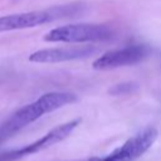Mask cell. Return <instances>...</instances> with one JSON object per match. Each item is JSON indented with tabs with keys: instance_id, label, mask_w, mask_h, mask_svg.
<instances>
[{
	"instance_id": "cell-1",
	"label": "cell",
	"mask_w": 161,
	"mask_h": 161,
	"mask_svg": "<svg viewBox=\"0 0 161 161\" xmlns=\"http://www.w3.org/2000/svg\"><path fill=\"white\" fill-rule=\"evenodd\" d=\"M74 101L75 96L69 92H50L40 96L33 103H29L15 111L6 121L0 125V143L18 133L20 130L33 123L42 116L50 113Z\"/></svg>"
},
{
	"instance_id": "cell-2",
	"label": "cell",
	"mask_w": 161,
	"mask_h": 161,
	"mask_svg": "<svg viewBox=\"0 0 161 161\" xmlns=\"http://www.w3.org/2000/svg\"><path fill=\"white\" fill-rule=\"evenodd\" d=\"M79 11L80 8L77 5H58L45 10H35L0 16V33L39 26L60 18L75 16Z\"/></svg>"
},
{
	"instance_id": "cell-3",
	"label": "cell",
	"mask_w": 161,
	"mask_h": 161,
	"mask_svg": "<svg viewBox=\"0 0 161 161\" xmlns=\"http://www.w3.org/2000/svg\"><path fill=\"white\" fill-rule=\"evenodd\" d=\"M113 31L103 24H67L57 26L44 35L45 42L50 43H94L111 39Z\"/></svg>"
},
{
	"instance_id": "cell-4",
	"label": "cell",
	"mask_w": 161,
	"mask_h": 161,
	"mask_svg": "<svg viewBox=\"0 0 161 161\" xmlns=\"http://www.w3.org/2000/svg\"><path fill=\"white\" fill-rule=\"evenodd\" d=\"M79 122H80L79 119H72L69 122H65L63 125L54 127L47 135H44L43 137L38 138L36 141H34L33 143H30L28 146H24L21 148H16V150H11V151H6V152H1L0 161H16L25 156L43 151V150L63 141L64 138H67L73 132V130L79 125Z\"/></svg>"
},
{
	"instance_id": "cell-5",
	"label": "cell",
	"mask_w": 161,
	"mask_h": 161,
	"mask_svg": "<svg viewBox=\"0 0 161 161\" xmlns=\"http://www.w3.org/2000/svg\"><path fill=\"white\" fill-rule=\"evenodd\" d=\"M157 131L152 127L145 128L136 136L128 138L121 147L106 157H94L88 161H133L142 156L156 141Z\"/></svg>"
},
{
	"instance_id": "cell-6",
	"label": "cell",
	"mask_w": 161,
	"mask_h": 161,
	"mask_svg": "<svg viewBox=\"0 0 161 161\" xmlns=\"http://www.w3.org/2000/svg\"><path fill=\"white\" fill-rule=\"evenodd\" d=\"M150 49L145 45H130L119 49H113L98 57L93 62V68L98 70H106L133 65L146 59Z\"/></svg>"
},
{
	"instance_id": "cell-7",
	"label": "cell",
	"mask_w": 161,
	"mask_h": 161,
	"mask_svg": "<svg viewBox=\"0 0 161 161\" xmlns=\"http://www.w3.org/2000/svg\"><path fill=\"white\" fill-rule=\"evenodd\" d=\"M97 52L93 45H74L62 48L40 49L29 55V60L33 63H62L77 59H84L92 57Z\"/></svg>"
},
{
	"instance_id": "cell-8",
	"label": "cell",
	"mask_w": 161,
	"mask_h": 161,
	"mask_svg": "<svg viewBox=\"0 0 161 161\" xmlns=\"http://www.w3.org/2000/svg\"><path fill=\"white\" fill-rule=\"evenodd\" d=\"M132 87H133V84H132V83H122V84H118V86L113 87L112 89H109V93H112V94L127 93V92L132 91Z\"/></svg>"
}]
</instances>
